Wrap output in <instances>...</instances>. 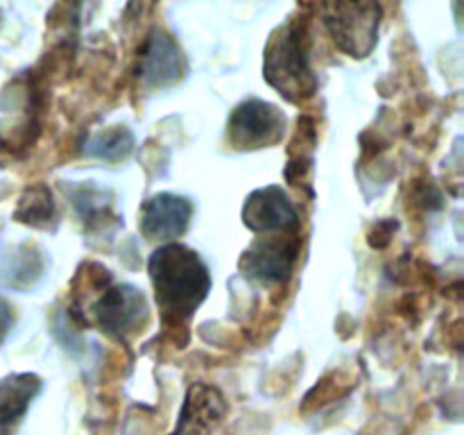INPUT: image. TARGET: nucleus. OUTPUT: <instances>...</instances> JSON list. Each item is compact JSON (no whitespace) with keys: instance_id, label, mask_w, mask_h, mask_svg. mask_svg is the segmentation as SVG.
Instances as JSON below:
<instances>
[{"instance_id":"nucleus-1","label":"nucleus","mask_w":464,"mask_h":435,"mask_svg":"<svg viewBox=\"0 0 464 435\" xmlns=\"http://www.w3.org/2000/svg\"><path fill=\"white\" fill-rule=\"evenodd\" d=\"M148 272L163 320L170 324L188 320L211 290L207 263L195 249L181 243H168L154 249Z\"/></svg>"},{"instance_id":"nucleus-2","label":"nucleus","mask_w":464,"mask_h":435,"mask_svg":"<svg viewBox=\"0 0 464 435\" xmlns=\"http://www.w3.org/2000/svg\"><path fill=\"white\" fill-rule=\"evenodd\" d=\"M263 77L290 102H304L315 95L317 77L311 68L304 23H285L272 32L263 59Z\"/></svg>"},{"instance_id":"nucleus-3","label":"nucleus","mask_w":464,"mask_h":435,"mask_svg":"<svg viewBox=\"0 0 464 435\" xmlns=\"http://www.w3.org/2000/svg\"><path fill=\"white\" fill-rule=\"evenodd\" d=\"M324 23L335 45L349 57H367L376 45L381 25V5L376 3H334L322 7Z\"/></svg>"},{"instance_id":"nucleus-4","label":"nucleus","mask_w":464,"mask_h":435,"mask_svg":"<svg viewBox=\"0 0 464 435\" xmlns=\"http://www.w3.org/2000/svg\"><path fill=\"white\" fill-rule=\"evenodd\" d=\"M285 134V116L279 107L263 100H245L227 121V139L238 150L276 145Z\"/></svg>"},{"instance_id":"nucleus-5","label":"nucleus","mask_w":464,"mask_h":435,"mask_svg":"<svg viewBox=\"0 0 464 435\" xmlns=\"http://www.w3.org/2000/svg\"><path fill=\"white\" fill-rule=\"evenodd\" d=\"M93 315L100 331L118 340H125L127 335L143 329L150 317V306L148 299L139 288L130 284H121L104 290L102 297L95 302Z\"/></svg>"},{"instance_id":"nucleus-6","label":"nucleus","mask_w":464,"mask_h":435,"mask_svg":"<svg viewBox=\"0 0 464 435\" xmlns=\"http://www.w3.org/2000/svg\"><path fill=\"white\" fill-rule=\"evenodd\" d=\"M299 245L293 238H258L240 258L245 276L261 285L281 284L297 261Z\"/></svg>"},{"instance_id":"nucleus-7","label":"nucleus","mask_w":464,"mask_h":435,"mask_svg":"<svg viewBox=\"0 0 464 435\" xmlns=\"http://www.w3.org/2000/svg\"><path fill=\"white\" fill-rule=\"evenodd\" d=\"M186 72V59L168 32L152 30L139 59V77L148 89H168Z\"/></svg>"},{"instance_id":"nucleus-8","label":"nucleus","mask_w":464,"mask_h":435,"mask_svg":"<svg viewBox=\"0 0 464 435\" xmlns=\"http://www.w3.org/2000/svg\"><path fill=\"white\" fill-rule=\"evenodd\" d=\"M243 222L258 234H275V231H290L299 227L297 208L279 186H266L245 199Z\"/></svg>"},{"instance_id":"nucleus-9","label":"nucleus","mask_w":464,"mask_h":435,"mask_svg":"<svg viewBox=\"0 0 464 435\" xmlns=\"http://www.w3.org/2000/svg\"><path fill=\"white\" fill-rule=\"evenodd\" d=\"M193 202L175 193H159L150 198L140 208V231L148 240L179 238L190 225Z\"/></svg>"},{"instance_id":"nucleus-10","label":"nucleus","mask_w":464,"mask_h":435,"mask_svg":"<svg viewBox=\"0 0 464 435\" xmlns=\"http://www.w3.org/2000/svg\"><path fill=\"white\" fill-rule=\"evenodd\" d=\"M41 388L44 381L30 372L0 379V435H14Z\"/></svg>"},{"instance_id":"nucleus-11","label":"nucleus","mask_w":464,"mask_h":435,"mask_svg":"<svg viewBox=\"0 0 464 435\" xmlns=\"http://www.w3.org/2000/svg\"><path fill=\"white\" fill-rule=\"evenodd\" d=\"M225 408L222 394L216 388L198 383L195 388L188 390L175 435H199L204 430L213 429L225 415Z\"/></svg>"},{"instance_id":"nucleus-12","label":"nucleus","mask_w":464,"mask_h":435,"mask_svg":"<svg viewBox=\"0 0 464 435\" xmlns=\"http://www.w3.org/2000/svg\"><path fill=\"white\" fill-rule=\"evenodd\" d=\"M134 150V136L125 127H113V130L95 134L93 139L86 143L84 152L89 157L104 159V161H121L127 154Z\"/></svg>"},{"instance_id":"nucleus-13","label":"nucleus","mask_w":464,"mask_h":435,"mask_svg":"<svg viewBox=\"0 0 464 435\" xmlns=\"http://www.w3.org/2000/svg\"><path fill=\"white\" fill-rule=\"evenodd\" d=\"M54 202L53 195L45 186H34V188L27 190L21 199V207L16 208V220L25 222L32 227H50V222L54 220Z\"/></svg>"},{"instance_id":"nucleus-14","label":"nucleus","mask_w":464,"mask_h":435,"mask_svg":"<svg viewBox=\"0 0 464 435\" xmlns=\"http://www.w3.org/2000/svg\"><path fill=\"white\" fill-rule=\"evenodd\" d=\"M14 326V311L12 306H9L7 299L0 297V343H3L5 338H7V334L12 331Z\"/></svg>"}]
</instances>
